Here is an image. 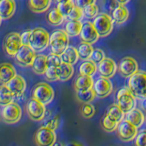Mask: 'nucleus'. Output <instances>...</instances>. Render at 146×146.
<instances>
[{
    "label": "nucleus",
    "mask_w": 146,
    "mask_h": 146,
    "mask_svg": "<svg viewBox=\"0 0 146 146\" xmlns=\"http://www.w3.org/2000/svg\"><path fill=\"white\" fill-rule=\"evenodd\" d=\"M128 88L137 99H146V71L138 70L128 80Z\"/></svg>",
    "instance_id": "f257e3e1"
},
{
    "label": "nucleus",
    "mask_w": 146,
    "mask_h": 146,
    "mask_svg": "<svg viewBox=\"0 0 146 146\" xmlns=\"http://www.w3.org/2000/svg\"><path fill=\"white\" fill-rule=\"evenodd\" d=\"M49 33L42 27H36L31 32L29 46L35 52H41L49 45Z\"/></svg>",
    "instance_id": "f03ea898"
},
{
    "label": "nucleus",
    "mask_w": 146,
    "mask_h": 146,
    "mask_svg": "<svg viewBox=\"0 0 146 146\" xmlns=\"http://www.w3.org/2000/svg\"><path fill=\"white\" fill-rule=\"evenodd\" d=\"M68 36L65 30L57 29L53 31L49 36V47L52 53L61 55L68 47Z\"/></svg>",
    "instance_id": "7ed1b4c3"
},
{
    "label": "nucleus",
    "mask_w": 146,
    "mask_h": 146,
    "mask_svg": "<svg viewBox=\"0 0 146 146\" xmlns=\"http://www.w3.org/2000/svg\"><path fill=\"white\" fill-rule=\"evenodd\" d=\"M93 26L100 36L104 38L111 33L113 30V20L111 17L106 13H99L93 19Z\"/></svg>",
    "instance_id": "20e7f679"
},
{
    "label": "nucleus",
    "mask_w": 146,
    "mask_h": 146,
    "mask_svg": "<svg viewBox=\"0 0 146 146\" xmlns=\"http://www.w3.org/2000/svg\"><path fill=\"white\" fill-rule=\"evenodd\" d=\"M32 97L44 105H47L51 102L54 99V90L46 82H39L34 87Z\"/></svg>",
    "instance_id": "39448f33"
},
{
    "label": "nucleus",
    "mask_w": 146,
    "mask_h": 146,
    "mask_svg": "<svg viewBox=\"0 0 146 146\" xmlns=\"http://www.w3.org/2000/svg\"><path fill=\"white\" fill-rule=\"evenodd\" d=\"M117 104L124 113L135 108L136 98L131 92L128 87H123L121 90H119L117 93Z\"/></svg>",
    "instance_id": "423d86ee"
},
{
    "label": "nucleus",
    "mask_w": 146,
    "mask_h": 146,
    "mask_svg": "<svg viewBox=\"0 0 146 146\" xmlns=\"http://www.w3.org/2000/svg\"><path fill=\"white\" fill-rule=\"evenodd\" d=\"M26 111L29 117L35 121L43 120L46 115V108L43 103L32 97L27 102Z\"/></svg>",
    "instance_id": "0eeeda50"
},
{
    "label": "nucleus",
    "mask_w": 146,
    "mask_h": 146,
    "mask_svg": "<svg viewBox=\"0 0 146 146\" xmlns=\"http://www.w3.org/2000/svg\"><path fill=\"white\" fill-rule=\"evenodd\" d=\"M34 141L36 146H54L56 141V134L53 130L42 126L36 131Z\"/></svg>",
    "instance_id": "6e6552de"
},
{
    "label": "nucleus",
    "mask_w": 146,
    "mask_h": 146,
    "mask_svg": "<svg viewBox=\"0 0 146 146\" xmlns=\"http://www.w3.org/2000/svg\"><path fill=\"white\" fill-rule=\"evenodd\" d=\"M22 47L20 34L17 32H11L6 36L4 39L3 48L6 53L10 57H15L19 48Z\"/></svg>",
    "instance_id": "1a4fd4ad"
},
{
    "label": "nucleus",
    "mask_w": 146,
    "mask_h": 146,
    "mask_svg": "<svg viewBox=\"0 0 146 146\" xmlns=\"http://www.w3.org/2000/svg\"><path fill=\"white\" fill-rule=\"evenodd\" d=\"M22 115V110L20 106L16 102H11L2 110V118L3 121L7 124H14L20 120Z\"/></svg>",
    "instance_id": "9d476101"
},
{
    "label": "nucleus",
    "mask_w": 146,
    "mask_h": 146,
    "mask_svg": "<svg viewBox=\"0 0 146 146\" xmlns=\"http://www.w3.org/2000/svg\"><path fill=\"white\" fill-rule=\"evenodd\" d=\"M117 70L123 78H130L139 70L138 62L131 57H124L119 62Z\"/></svg>",
    "instance_id": "9b49d317"
},
{
    "label": "nucleus",
    "mask_w": 146,
    "mask_h": 146,
    "mask_svg": "<svg viewBox=\"0 0 146 146\" xmlns=\"http://www.w3.org/2000/svg\"><path fill=\"white\" fill-rule=\"evenodd\" d=\"M138 133V128L135 127L131 122L126 120L121 121L117 127V134L121 141H131Z\"/></svg>",
    "instance_id": "f8f14e48"
},
{
    "label": "nucleus",
    "mask_w": 146,
    "mask_h": 146,
    "mask_svg": "<svg viewBox=\"0 0 146 146\" xmlns=\"http://www.w3.org/2000/svg\"><path fill=\"white\" fill-rule=\"evenodd\" d=\"M36 57L35 50L30 46L22 45L15 56L16 62L21 67H31Z\"/></svg>",
    "instance_id": "ddd939ff"
},
{
    "label": "nucleus",
    "mask_w": 146,
    "mask_h": 146,
    "mask_svg": "<svg viewBox=\"0 0 146 146\" xmlns=\"http://www.w3.org/2000/svg\"><path fill=\"white\" fill-rule=\"evenodd\" d=\"M92 89L96 94V97L99 98H106L112 92L113 86L110 79L100 77L93 83Z\"/></svg>",
    "instance_id": "4468645a"
},
{
    "label": "nucleus",
    "mask_w": 146,
    "mask_h": 146,
    "mask_svg": "<svg viewBox=\"0 0 146 146\" xmlns=\"http://www.w3.org/2000/svg\"><path fill=\"white\" fill-rule=\"evenodd\" d=\"M80 36L82 41L90 43L91 45L97 42L100 38V36L98 34L97 30L95 29L93 24L90 21H87V22L83 23Z\"/></svg>",
    "instance_id": "2eb2a0df"
},
{
    "label": "nucleus",
    "mask_w": 146,
    "mask_h": 146,
    "mask_svg": "<svg viewBox=\"0 0 146 146\" xmlns=\"http://www.w3.org/2000/svg\"><path fill=\"white\" fill-rule=\"evenodd\" d=\"M117 65L116 62L111 58H105L102 62L98 65V72L100 77L106 78V79H111L112 78L117 71Z\"/></svg>",
    "instance_id": "dca6fc26"
},
{
    "label": "nucleus",
    "mask_w": 146,
    "mask_h": 146,
    "mask_svg": "<svg viewBox=\"0 0 146 146\" xmlns=\"http://www.w3.org/2000/svg\"><path fill=\"white\" fill-rule=\"evenodd\" d=\"M15 97H19L26 90V80L20 75H16L6 84Z\"/></svg>",
    "instance_id": "f3484780"
},
{
    "label": "nucleus",
    "mask_w": 146,
    "mask_h": 146,
    "mask_svg": "<svg viewBox=\"0 0 146 146\" xmlns=\"http://www.w3.org/2000/svg\"><path fill=\"white\" fill-rule=\"evenodd\" d=\"M130 16L129 9H128L125 5H120L119 4L117 7H114L111 13V18L113 20V23L116 25H122L128 20Z\"/></svg>",
    "instance_id": "a211bd4d"
},
{
    "label": "nucleus",
    "mask_w": 146,
    "mask_h": 146,
    "mask_svg": "<svg viewBox=\"0 0 146 146\" xmlns=\"http://www.w3.org/2000/svg\"><path fill=\"white\" fill-rule=\"evenodd\" d=\"M15 0H0V17L2 20L9 19L15 14Z\"/></svg>",
    "instance_id": "6ab92c4d"
},
{
    "label": "nucleus",
    "mask_w": 146,
    "mask_h": 146,
    "mask_svg": "<svg viewBox=\"0 0 146 146\" xmlns=\"http://www.w3.org/2000/svg\"><path fill=\"white\" fill-rule=\"evenodd\" d=\"M31 68H32V70H33L36 74L44 75L48 68L47 56L44 54L36 55L34 61L31 65Z\"/></svg>",
    "instance_id": "aec40b11"
},
{
    "label": "nucleus",
    "mask_w": 146,
    "mask_h": 146,
    "mask_svg": "<svg viewBox=\"0 0 146 146\" xmlns=\"http://www.w3.org/2000/svg\"><path fill=\"white\" fill-rule=\"evenodd\" d=\"M16 75V68L12 64L7 62L0 64V83L1 84H7Z\"/></svg>",
    "instance_id": "412c9836"
},
{
    "label": "nucleus",
    "mask_w": 146,
    "mask_h": 146,
    "mask_svg": "<svg viewBox=\"0 0 146 146\" xmlns=\"http://www.w3.org/2000/svg\"><path fill=\"white\" fill-rule=\"evenodd\" d=\"M124 120L131 122L135 127L139 128L143 124V122L145 121V116L143 115V113L141 110L134 108L131 111L125 113Z\"/></svg>",
    "instance_id": "4be33fe9"
},
{
    "label": "nucleus",
    "mask_w": 146,
    "mask_h": 146,
    "mask_svg": "<svg viewBox=\"0 0 146 146\" xmlns=\"http://www.w3.org/2000/svg\"><path fill=\"white\" fill-rule=\"evenodd\" d=\"M94 80L91 76L80 74L74 81V89L76 91H83L92 89Z\"/></svg>",
    "instance_id": "5701e85b"
},
{
    "label": "nucleus",
    "mask_w": 146,
    "mask_h": 146,
    "mask_svg": "<svg viewBox=\"0 0 146 146\" xmlns=\"http://www.w3.org/2000/svg\"><path fill=\"white\" fill-rule=\"evenodd\" d=\"M61 60L64 63H68V64H71V65H74L79 60V54L77 51V48L71 47V46H68V47L64 50V52L60 55Z\"/></svg>",
    "instance_id": "b1692460"
},
{
    "label": "nucleus",
    "mask_w": 146,
    "mask_h": 146,
    "mask_svg": "<svg viewBox=\"0 0 146 146\" xmlns=\"http://www.w3.org/2000/svg\"><path fill=\"white\" fill-rule=\"evenodd\" d=\"M51 0H29V6L32 12L43 13L49 8Z\"/></svg>",
    "instance_id": "393cba45"
},
{
    "label": "nucleus",
    "mask_w": 146,
    "mask_h": 146,
    "mask_svg": "<svg viewBox=\"0 0 146 146\" xmlns=\"http://www.w3.org/2000/svg\"><path fill=\"white\" fill-rule=\"evenodd\" d=\"M93 50L94 48L92 47V45L90 43L84 42V41H81L77 47V51H78V54H79V58L83 61L88 60V59L90 58Z\"/></svg>",
    "instance_id": "a878e982"
},
{
    "label": "nucleus",
    "mask_w": 146,
    "mask_h": 146,
    "mask_svg": "<svg viewBox=\"0 0 146 146\" xmlns=\"http://www.w3.org/2000/svg\"><path fill=\"white\" fill-rule=\"evenodd\" d=\"M82 25L80 20H68L65 25V32L68 36H80Z\"/></svg>",
    "instance_id": "bb28decb"
},
{
    "label": "nucleus",
    "mask_w": 146,
    "mask_h": 146,
    "mask_svg": "<svg viewBox=\"0 0 146 146\" xmlns=\"http://www.w3.org/2000/svg\"><path fill=\"white\" fill-rule=\"evenodd\" d=\"M74 74V68L71 64L62 62L61 65L58 67V80L67 81L70 80Z\"/></svg>",
    "instance_id": "cd10ccee"
},
{
    "label": "nucleus",
    "mask_w": 146,
    "mask_h": 146,
    "mask_svg": "<svg viewBox=\"0 0 146 146\" xmlns=\"http://www.w3.org/2000/svg\"><path fill=\"white\" fill-rule=\"evenodd\" d=\"M98 70V66L95 62H93L91 59H88V60H84L80 64L79 68L80 74L81 75H87V76H91L92 77Z\"/></svg>",
    "instance_id": "c85d7f7f"
},
{
    "label": "nucleus",
    "mask_w": 146,
    "mask_h": 146,
    "mask_svg": "<svg viewBox=\"0 0 146 146\" xmlns=\"http://www.w3.org/2000/svg\"><path fill=\"white\" fill-rule=\"evenodd\" d=\"M65 17H63V15L58 11V9L57 7L52 8L51 10H49V12L48 13L47 15V20L51 26L54 27H58L60 26Z\"/></svg>",
    "instance_id": "c756f323"
},
{
    "label": "nucleus",
    "mask_w": 146,
    "mask_h": 146,
    "mask_svg": "<svg viewBox=\"0 0 146 146\" xmlns=\"http://www.w3.org/2000/svg\"><path fill=\"white\" fill-rule=\"evenodd\" d=\"M15 96L10 91L6 84L0 85V106H6V105L13 102Z\"/></svg>",
    "instance_id": "7c9ffc66"
},
{
    "label": "nucleus",
    "mask_w": 146,
    "mask_h": 146,
    "mask_svg": "<svg viewBox=\"0 0 146 146\" xmlns=\"http://www.w3.org/2000/svg\"><path fill=\"white\" fill-rule=\"evenodd\" d=\"M106 113L112 119V120L117 121L118 123H120L121 121H123V119H124V116H125V113L123 112V111L120 107H119L118 104L111 105Z\"/></svg>",
    "instance_id": "2f4dec72"
},
{
    "label": "nucleus",
    "mask_w": 146,
    "mask_h": 146,
    "mask_svg": "<svg viewBox=\"0 0 146 146\" xmlns=\"http://www.w3.org/2000/svg\"><path fill=\"white\" fill-rule=\"evenodd\" d=\"M76 97L78 100L82 103H90L96 98V94L93 89H90L83 91H76Z\"/></svg>",
    "instance_id": "473e14b6"
},
{
    "label": "nucleus",
    "mask_w": 146,
    "mask_h": 146,
    "mask_svg": "<svg viewBox=\"0 0 146 146\" xmlns=\"http://www.w3.org/2000/svg\"><path fill=\"white\" fill-rule=\"evenodd\" d=\"M100 124H102V129L105 131H107V132H112V131H114L115 130H117V127H118L119 123L117 121H115L114 120H112V119L106 113L102 117Z\"/></svg>",
    "instance_id": "72a5a7b5"
},
{
    "label": "nucleus",
    "mask_w": 146,
    "mask_h": 146,
    "mask_svg": "<svg viewBox=\"0 0 146 146\" xmlns=\"http://www.w3.org/2000/svg\"><path fill=\"white\" fill-rule=\"evenodd\" d=\"M99 15V7L96 4L90 5L83 8V17L88 19H94Z\"/></svg>",
    "instance_id": "f704fd0d"
},
{
    "label": "nucleus",
    "mask_w": 146,
    "mask_h": 146,
    "mask_svg": "<svg viewBox=\"0 0 146 146\" xmlns=\"http://www.w3.org/2000/svg\"><path fill=\"white\" fill-rule=\"evenodd\" d=\"M80 114H81V116L85 119L92 118L95 114L94 106L90 102V103H83L80 107Z\"/></svg>",
    "instance_id": "c9c22d12"
},
{
    "label": "nucleus",
    "mask_w": 146,
    "mask_h": 146,
    "mask_svg": "<svg viewBox=\"0 0 146 146\" xmlns=\"http://www.w3.org/2000/svg\"><path fill=\"white\" fill-rule=\"evenodd\" d=\"M75 7V4L73 1H68V2H61L58 3L57 8L58 9V11L60 12L64 17H67L68 14L70 13L72 10V8Z\"/></svg>",
    "instance_id": "e433bc0d"
},
{
    "label": "nucleus",
    "mask_w": 146,
    "mask_h": 146,
    "mask_svg": "<svg viewBox=\"0 0 146 146\" xmlns=\"http://www.w3.org/2000/svg\"><path fill=\"white\" fill-rule=\"evenodd\" d=\"M47 59H48V67H56L58 68L61 65L62 60L60 58V55L55 54V53H49L47 56Z\"/></svg>",
    "instance_id": "4c0bfd02"
},
{
    "label": "nucleus",
    "mask_w": 146,
    "mask_h": 146,
    "mask_svg": "<svg viewBox=\"0 0 146 146\" xmlns=\"http://www.w3.org/2000/svg\"><path fill=\"white\" fill-rule=\"evenodd\" d=\"M83 17V9L75 6L68 14L67 18L68 20H80Z\"/></svg>",
    "instance_id": "58836bf2"
},
{
    "label": "nucleus",
    "mask_w": 146,
    "mask_h": 146,
    "mask_svg": "<svg viewBox=\"0 0 146 146\" xmlns=\"http://www.w3.org/2000/svg\"><path fill=\"white\" fill-rule=\"evenodd\" d=\"M46 79L48 81H56L58 80V68L56 67H48L45 73Z\"/></svg>",
    "instance_id": "ea45409f"
},
{
    "label": "nucleus",
    "mask_w": 146,
    "mask_h": 146,
    "mask_svg": "<svg viewBox=\"0 0 146 146\" xmlns=\"http://www.w3.org/2000/svg\"><path fill=\"white\" fill-rule=\"evenodd\" d=\"M106 58V55H105V52L102 49L100 48H95L92 52V55L90 59H91L93 62H95L96 64H99L100 62H102L103 59Z\"/></svg>",
    "instance_id": "a19ab883"
},
{
    "label": "nucleus",
    "mask_w": 146,
    "mask_h": 146,
    "mask_svg": "<svg viewBox=\"0 0 146 146\" xmlns=\"http://www.w3.org/2000/svg\"><path fill=\"white\" fill-rule=\"evenodd\" d=\"M134 146H146V130H143L137 133Z\"/></svg>",
    "instance_id": "79ce46f5"
},
{
    "label": "nucleus",
    "mask_w": 146,
    "mask_h": 146,
    "mask_svg": "<svg viewBox=\"0 0 146 146\" xmlns=\"http://www.w3.org/2000/svg\"><path fill=\"white\" fill-rule=\"evenodd\" d=\"M58 124H59V117L57 115L55 117H52L51 119H49L48 121H46L43 126L48 128L50 130L55 131L58 127Z\"/></svg>",
    "instance_id": "37998d69"
},
{
    "label": "nucleus",
    "mask_w": 146,
    "mask_h": 146,
    "mask_svg": "<svg viewBox=\"0 0 146 146\" xmlns=\"http://www.w3.org/2000/svg\"><path fill=\"white\" fill-rule=\"evenodd\" d=\"M31 32H32V30L27 29V30H26V31L23 32L22 34H20V38H21L22 45L29 46V40H30Z\"/></svg>",
    "instance_id": "c03bdc74"
},
{
    "label": "nucleus",
    "mask_w": 146,
    "mask_h": 146,
    "mask_svg": "<svg viewBox=\"0 0 146 146\" xmlns=\"http://www.w3.org/2000/svg\"><path fill=\"white\" fill-rule=\"evenodd\" d=\"M96 3V0H75V6L79 7L80 8L83 9L87 6H90V5H92Z\"/></svg>",
    "instance_id": "a18cd8bd"
},
{
    "label": "nucleus",
    "mask_w": 146,
    "mask_h": 146,
    "mask_svg": "<svg viewBox=\"0 0 146 146\" xmlns=\"http://www.w3.org/2000/svg\"><path fill=\"white\" fill-rule=\"evenodd\" d=\"M65 146H83L81 143H76V141H70V143H68Z\"/></svg>",
    "instance_id": "49530a36"
},
{
    "label": "nucleus",
    "mask_w": 146,
    "mask_h": 146,
    "mask_svg": "<svg viewBox=\"0 0 146 146\" xmlns=\"http://www.w3.org/2000/svg\"><path fill=\"white\" fill-rule=\"evenodd\" d=\"M115 1L120 5H126L129 3L131 0H115Z\"/></svg>",
    "instance_id": "de8ad7c7"
},
{
    "label": "nucleus",
    "mask_w": 146,
    "mask_h": 146,
    "mask_svg": "<svg viewBox=\"0 0 146 146\" xmlns=\"http://www.w3.org/2000/svg\"><path fill=\"white\" fill-rule=\"evenodd\" d=\"M141 108L143 109V111H146V99L143 100V102H141Z\"/></svg>",
    "instance_id": "09e8293b"
},
{
    "label": "nucleus",
    "mask_w": 146,
    "mask_h": 146,
    "mask_svg": "<svg viewBox=\"0 0 146 146\" xmlns=\"http://www.w3.org/2000/svg\"><path fill=\"white\" fill-rule=\"evenodd\" d=\"M58 3H61V2H68V1H73V0H56Z\"/></svg>",
    "instance_id": "8fccbe9b"
},
{
    "label": "nucleus",
    "mask_w": 146,
    "mask_h": 146,
    "mask_svg": "<svg viewBox=\"0 0 146 146\" xmlns=\"http://www.w3.org/2000/svg\"><path fill=\"white\" fill-rule=\"evenodd\" d=\"M1 21H2V18L0 17V25H1Z\"/></svg>",
    "instance_id": "3c124183"
},
{
    "label": "nucleus",
    "mask_w": 146,
    "mask_h": 146,
    "mask_svg": "<svg viewBox=\"0 0 146 146\" xmlns=\"http://www.w3.org/2000/svg\"><path fill=\"white\" fill-rule=\"evenodd\" d=\"M145 121H146V116H145Z\"/></svg>",
    "instance_id": "603ef678"
}]
</instances>
